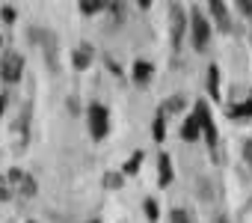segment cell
<instances>
[{"label":"cell","instance_id":"cell-1","mask_svg":"<svg viewBox=\"0 0 252 223\" xmlns=\"http://www.w3.org/2000/svg\"><path fill=\"white\" fill-rule=\"evenodd\" d=\"M27 42L36 45V48L45 54L48 72L57 74V72H60V42H57L54 30H48V27H42V24H30V27H27Z\"/></svg>","mask_w":252,"mask_h":223},{"label":"cell","instance_id":"cell-2","mask_svg":"<svg viewBox=\"0 0 252 223\" xmlns=\"http://www.w3.org/2000/svg\"><path fill=\"white\" fill-rule=\"evenodd\" d=\"M193 116L199 119V125H202V131H205V143H208L211 158L217 161V158H220V137H217V125H214L211 107H208V101H205V98H199V101L193 104Z\"/></svg>","mask_w":252,"mask_h":223},{"label":"cell","instance_id":"cell-3","mask_svg":"<svg viewBox=\"0 0 252 223\" xmlns=\"http://www.w3.org/2000/svg\"><path fill=\"white\" fill-rule=\"evenodd\" d=\"M211 33H214V27H211L208 15H205L202 9H190V39H193V48H196L199 54L208 51V45H211Z\"/></svg>","mask_w":252,"mask_h":223},{"label":"cell","instance_id":"cell-4","mask_svg":"<svg viewBox=\"0 0 252 223\" xmlns=\"http://www.w3.org/2000/svg\"><path fill=\"white\" fill-rule=\"evenodd\" d=\"M86 125H89L92 140H104V137H107V131H110V110H107L104 104L92 101V104H89V110H86Z\"/></svg>","mask_w":252,"mask_h":223},{"label":"cell","instance_id":"cell-5","mask_svg":"<svg viewBox=\"0 0 252 223\" xmlns=\"http://www.w3.org/2000/svg\"><path fill=\"white\" fill-rule=\"evenodd\" d=\"M169 24H172V48H181V39H184V33L190 30V15H187L178 3L169 6Z\"/></svg>","mask_w":252,"mask_h":223},{"label":"cell","instance_id":"cell-6","mask_svg":"<svg viewBox=\"0 0 252 223\" xmlns=\"http://www.w3.org/2000/svg\"><path fill=\"white\" fill-rule=\"evenodd\" d=\"M21 72H24V57L21 54H6L0 60V77H3V83H18Z\"/></svg>","mask_w":252,"mask_h":223},{"label":"cell","instance_id":"cell-7","mask_svg":"<svg viewBox=\"0 0 252 223\" xmlns=\"http://www.w3.org/2000/svg\"><path fill=\"white\" fill-rule=\"evenodd\" d=\"M208 12H211V18L217 21V30H222V33H228V30H231V15H228V9L220 3V0L208 3Z\"/></svg>","mask_w":252,"mask_h":223},{"label":"cell","instance_id":"cell-8","mask_svg":"<svg viewBox=\"0 0 252 223\" xmlns=\"http://www.w3.org/2000/svg\"><path fill=\"white\" fill-rule=\"evenodd\" d=\"M92 57H95V51H92V45H77L74 51H71V63H74V69L77 72H83V69H89L92 66Z\"/></svg>","mask_w":252,"mask_h":223},{"label":"cell","instance_id":"cell-9","mask_svg":"<svg viewBox=\"0 0 252 223\" xmlns=\"http://www.w3.org/2000/svg\"><path fill=\"white\" fill-rule=\"evenodd\" d=\"M199 134H202V125H199V119L190 113V116L181 122V137H184L187 143H196V140H199Z\"/></svg>","mask_w":252,"mask_h":223},{"label":"cell","instance_id":"cell-10","mask_svg":"<svg viewBox=\"0 0 252 223\" xmlns=\"http://www.w3.org/2000/svg\"><path fill=\"white\" fill-rule=\"evenodd\" d=\"M131 74H134V80H137V83H149V80H152V74H155V66H152V63H146V60H137Z\"/></svg>","mask_w":252,"mask_h":223},{"label":"cell","instance_id":"cell-11","mask_svg":"<svg viewBox=\"0 0 252 223\" xmlns=\"http://www.w3.org/2000/svg\"><path fill=\"white\" fill-rule=\"evenodd\" d=\"M208 95L220 98V69L217 66H208Z\"/></svg>","mask_w":252,"mask_h":223},{"label":"cell","instance_id":"cell-12","mask_svg":"<svg viewBox=\"0 0 252 223\" xmlns=\"http://www.w3.org/2000/svg\"><path fill=\"white\" fill-rule=\"evenodd\" d=\"M228 116H231V119H249V116H252V98L243 101V104L228 107Z\"/></svg>","mask_w":252,"mask_h":223},{"label":"cell","instance_id":"cell-13","mask_svg":"<svg viewBox=\"0 0 252 223\" xmlns=\"http://www.w3.org/2000/svg\"><path fill=\"white\" fill-rule=\"evenodd\" d=\"M163 187L172 182V161H169V155H160V179H158Z\"/></svg>","mask_w":252,"mask_h":223},{"label":"cell","instance_id":"cell-14","mask_svg":"<svg viewBox=\"0 0 252 223\" xmlns=\"http://www.w3.org/2000/svg\"><path fill=\"white\" fill-rule=\"evenodd\" d=\"M140 164H143V152H134L128 161H125V167H122V176H134V173L140 170Z\"/></svg>","mask_w":252,"mask_h":223},{"label":"cell","instance_id":"cell-15","mask_svg":"<svg viewBox=\"0 0 252 223\" xmlns=\"http://www.w3.org/2000/svg\"><path fill=\"white\" fill-rule=\"evenodd\" d=\"M152 137L160 143L163 137H166V122H163V110H160V113L155 116V122H152Z\"/></svg>","mask_w":252,"mask_h":223},{"label":"cell","instance_id":"cell-16","mask_svg":"<svg viewBox=\"0 0 252 223\" xmlns=\"http://www.w3.org/2000/svg\"><path fill=\"white\" fill-rule=\"evenodd\" d=\"M101 9H107V3H101V0H83V3H80V12L83 15H95Z\"/></svg>","mask_w":252,"mask_h":223},{"label":"cell","instance_id":"cell-17","mask_svg":"<svg viewBox=\"0 0 252 223\" xmlns=\"http://www.w3.org/2000/svg\"><path fill=\"white\" fill-rule=\"evenodd\" d=\"M146 214H149V223H158V217H160V205H158V199H146Z\"/></svg>","mask_w":252,"mask_h":223},{"label":"cell","instance_id":"cell-18","mask_svg":"<svg viewBox=\"0 0 252 223\" xmlns=\"http://www.w3.org/2000/svg\"><path fill=\"white\" fill-rule=\"evenodd\" d=\"M122 182H125L122 173H107V176H104V185H107V187H122Z\"/></svg>","mask_w":252,"mask_h":223},{"label":"cell","instance_id":"cell-19","mask_svg":"<svg viewBox=\"0 0 252 223\" xmlns=\"http://www.w3.org/2000/svg\"><path fill=\"white\" fill-rule=\"evenodd\" d=\"M0 18H3L6 24H15V21H18V9H12V6H3V9H0Z\"/></svg>","mask_w":252,"mask_h":223},{"label":"cell","instance_id":"cell-20","mask_svg":"<svg viewBox=\"0 0 252 223\" xmlns=\"http://www.w3.org/2000/svg\"><path fill=\"white\" fill-rule=\"evenodd\" d=\"M21 193H24V196H36V182H33L30 176H24V182H21Z\"/></svg>","mask_w":252,"mask_h":223},{"label":"cell","instance_id":"cell-21","mask_svg":"<svg viewBox=\"0 0 252 223\" xmlns=\"http://www.w3.org/2000/svg\"><path fill=\"white\" fill-rule=\"evenodd\" d=\"M199 199H205V202L214 199V193H211V182H199Z\"/></svg>","mask_w":252,"mask_h":223},{"label":"cell","instance_id":"cell-22","mask_svg":"<svg viewBox=\"0 0 252 223\" xmlns=\"http://www.w3.org/2000/svg\"><path fill=\"white\" fill-rule=\"evenodd\" d=\"M169 217H172V223H190V214H187L184 208H172Z\"/></svg>","mask_w":252,"mask_h":223},{"label":"cell","instance_id":"cell-23","mask_svg":"<svg viewBox=\"0 0 252 223\" xmlns=\"http://www.w3.org/2000/svg\"><path fill=\"white\" fill-rule=\"evenodd\" d=\"M181 107H184V95H172V101L163 110H181Z\"/></svg>","mask_w":252,"mask_h":223},{"label":"cell","instance_id":"cell-24","mask_svg":"<svg viewBox=\"0 0 252 223\" xmlns=\"http://www.w3.org/2000/svg\"><path fill=\"white\" fill-rule=\"evenodd\" d=\"M237 9L249 18V24H252V3H246V0H240V3H237Z\"/></svg>","mask_w":252,"mask_h":223},{"label":"cell","instance_id":"cell-25","mask_svg":"<svg viewBox=\"0 0 252 223\" xmlns=\"http://www.w3.org/2000/svg\"><path fill=\"white\" fill-rule=\"evenodd\" d=\"M243 161L252 167V140H246V143H243Z\"/></svg>","mask_w":252,"mask_h":223},{"label":"cell","instance_id":"cell-26","mask_svg":"<svg viewBox=\"0 0 252 223\" xmlns=\"http://www.w3.org/2000/svg\"><path fill=\"white\" fill-rule=\"evenodd\" d=\"M6 98H9L6 92H3V95H0V110H3V107H6Z\"/></svg>","mask_w":252,"mask_h":223},{"label":"cell","instance_id":"cell-27","mask_svg":"<svg viewBox=\"0 0 252 223\" xmlns=\"http://www.w3.org/2000/svg\"><path fill=\"white\" fill-rule=\"evenodd\" d=\"M89 223H101V220H89Z\"/></svg>","mask_w":252,"mask_h":223},{"label":"cell","instance_id":"cell-28","mask_svg":"<svg viewBox=\"0 0 252 223\" xmlns=\"http://www.w3.org/2000/svg\"><path fill=\"white\" fill-rule=\"evenodd\" d=\"M0 45H3V39H0Z\"/></svg>","mask_w":252,"mask_h":223},{"label":"cell","instance_id":"cell-29","mask_svg":"<svg viewBox=\"0 0 252 223\" xmlns=\"http://www.w3.org/2000/svg\"><path fill=\"white\" fill-rule=\"evenodd\" d=\"M220 223H225V220H220Z\"/></svg>","mask_w":252,"mask_h":223},{"label":"cell","instance_id":"cell-30","mask_svg":"<svg viewBox=\"0 0 252 223\" xmlns=\"http://www.w3.org/2000/svg\"><path fill=\"white\" fill-rule=\"evenodd\" d=\"M30 223H33V220H30Z\"/></svg>","mask_w":252,"mask_h":223}]
</instances>
